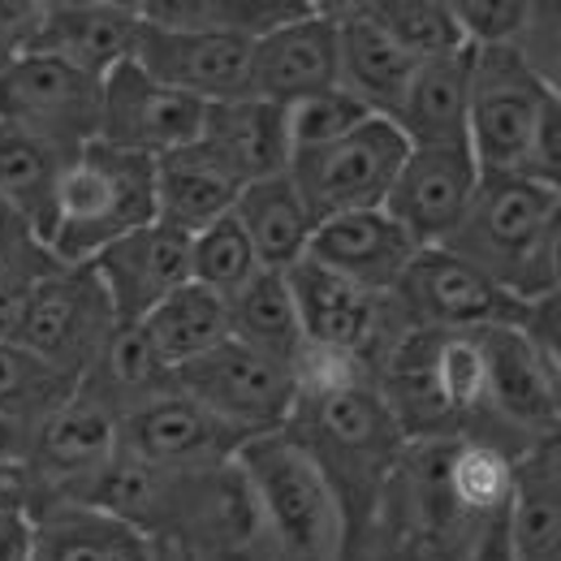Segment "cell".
I'll list each match as a JSON object with an SVG mask.
<instances>
[{"instance_id": "cell-1", "label": "cell", "mask_w": 561, "mask_h": 561, "mask_svg": "<svg viewBox=\"0 0 561 561\" xmlns=\"http://www.w3.org/2000/svg\"><path fill=\"white\" fill-rule=\"evenodd\" d=\"M285 432L324 471L329 489L342 505L346 531L358 518V510L371 514L380 505L389 471H398L407 458V436L393 411L385 407L376 380H354L316 398H298Z\"/></svg>"}, {"instance_id": "cell-2", "label": "cell", "mask_w": 561, "mask_h": 561, "mask_svg": "<svg viewBox=\"0 0 561 561\" xmlns=\"http://www.w3.org/2000/svg\"><path fill=\"white\" fill-rule=\"evenodd\" d=\"M156 220V160L87 142L70 160L48 229V255L82 268L117 238Z\"/></svg>"}, {"instance_id": "cell-3", "label": "cell", "mask_w": 561, "mask_h": 561, "mask_svg": "<svg viewBox=\"0 0 561 561\" xmlns=\"http://www.w3.org/2000/svg\"><path fill=\"white\" fill-rule=\"evenodd\" d=\"M238 467L255 492L273 553L285 561H337L346 540L342 505L316 458L289 436H255L242 445Z\"/></svg>"}, {"instance_id": "cell-4", "label": "cell", "mask_w": 561, "mask_h": 561, "mask_svg": "<svg viewBox=\"0 0 561 561\" xmlns=\"http://www.w3.org/2000/svg\"><path fill=\"white\" fill-rule=\"evenodd\" d=\"M558 208V195L523 173H484L471 208L449 233L445 251L462 255L467 264H476L480 273H489L496 285L514 294L540 247L545 225Z\"/></svg>"}, {"instance_id": "cell-5", "label": "cell", "mask_w": 561, "mask_h": 561, "mask_svg": "<svg viewBox=\"0 0 561 561\" xmlns=\"http://www.w3.org/2000/svg\"><path fill=\"white\" fill-rule=\"evenodd\" d=\"M285 280H289V294L298 307L302 337L320 351L351 354L371 376L407 333H415L389 294H371L354 280L337 277L324 264H316L311 255L298 260L285 273Z\"/></svg>"}, {"instance_id": "cell-6", "label": "cell", "mask_w": 561, "mask_h": 561, "mask_svg": "<svg viewBox=\"0 0 561 561\" xmlns=\"http://www.w3.org/2000/svg\"><path fill=\"white\" fill-rule=\"evenodd\" d=\"M407 151L411 142L389 117H367L346 139L316 151H298L289 160V182L316 220L385 208Z\"/></svg>"}, {"instance_id": "cell-7", "label": "cell", "mask_w": 561, "mask_h": 561, "mask_svg": "<svg viewBox=\"0 0 561 561\" xmlns=\"http://www.w3.org/2000/svg\"><path fill=\"white\" fill-rule=\"evenodd\" d=\"M389 298L411 329L427 333L523 329L527 320V307L505 285L445 247H423Z\"/></svg>"}, {"instance_id": "cell-8", "label": "cell", "mask_w": 561, "mask_h": 561, "mask_svg": "<svg viewBox=\"0 0 561 561\" xmlns=\"http://www.w3.org/2000/svg\"><path fill=\"white\" fill-rule=\"evenodd\" d=\"M173 389H182L191 402H199L204 411L229 423L233 432H242L247 440L285 432L294 407H298L294 371L264 354L247 351L233 337L204 358L178 367Z\"/></svg>"}, {"instance_id": "cell-9", "label": "cell", "mask_w": 561, "mask_h": 561, "mask_svg": "<svg viewBox=\"0 0 561 561\" xmlns=\"http://www.w3.org/2000/svg\"><path fill=\"white\" fill-rule=\"evenodd\" d=\"M545 95L549 91L540 87L518 48H476L467 147L480 173H523Z\"/></svg>"}, {"instance_id": "cell-10", "label": "cell", "mask_w": 561, "mask_h": 561, "mask_svg": "<svg viewBox=\"0 0 561 561\" xmlns=\"http://www.w3.org/2000/svg\"><path fill=\"white\" fill-rule=\"evenodd\" d=\"M113 333H117V316L91 264L82 268L53 264L35 285L18 342L82 385L100 363L104 346L113 342Z\"/></svg>"}, {"instance_id": "cell-11", "label": "cell", "mask_w": 561, "mask_h": 561, "mask_svg": "<svg viewBox=\"0 0 561 561\" xmlns=\"http://www.w3.org/2000/svg\"><path fill=\"white\" fill-rule=\"evenodd\" d=\"M0 122L82 151L100 139V78L26 53L0 70Z\"/></svg>"}, {"instance_id": "cell-12", "label": "cell", "mask_w": 561, "mask_h": 561, "mask_svg": "<svg viewBox=\"0 0 561 561\" xmlns=\"http://www.w3.org/2000/svg\"><path fill=\"white\" fill-rule=\"evenodd\" d=\"M208 104L156 82L139 61H126L100 82V142L142 160L186 151L204 130Z\"/></svg>"}, {"instance_id": "cell-13", "label": "cell", "mask_w": 561, "mask_h": 561, "mask_svg": "<svg viewBox=\"0 0 561 561\" xmlns=\"http://www.w3.org/2000/svg\"><path fill=\"white\" fill-rule=\"evenodd\" d=\"M247 436L220 423L182 389L156 393L117 420V449L160 471H211L238 462Z\"/></svg>"}, {"instance_id": "cell-14", "label": "cell", "mask_w": 561, "mask_h": 561, "mask_svg": "<svg viewBox=\"0 0 561 561\" xmlns=\"http://www.w3.org/2000/svg\"><path fill=\"white\" fill-rule=\"evenodd\" d=\"M135 61L156 82L199 104H229L251 95V39H238V35L173 31L142 18Z\"/></svg>"}, {"instance_id": "cell-15", "label": "cell", "mask_w": 561, "mask_h": 561, "mask_svg": "<svg viewBox=\"0 0 561 561\" xmlns=\"http://www.w3.org/2000/svg\"><path fill=\"white\" fill-rule=\"evenodd\" d=\"M480 164L471 147H411L385 211L415 238V247H445L480 191Z\"/></svg>"}, {"instance_id": "cell-16", "label": "cell", "mask_w": 561, "mask_h": 561, "mask_svg": "<svg viewBox=\"0 0 561 561\" xmlns=\"http://www.w3.org/2000/svg\"><path fill=\"white\" fill-rule=\"evenodd\" d=\"M113 458H117V415L100 398L78 389L53 420L35 427L26 471H31V484L39 492V505L44 501H73Z\"/></svg>"}, {"instance_id": "cell-17", "label": "cell", "mask_w": 561, "mask_h": 561, "mask_svg": "<svg viewBox=\"0 0 561 561\" xmlns=\"http://www.w3.org/2000/svg\"><path fill=\"white\" fill-rule=\"evenodd\" d=\"M333 87H342L333 4H311L302 18L285 22L251 44V95L255 100L289 108Z\"/></svg>"}, {"instance_id": "cell-18", "label": "cell", "mask_w": 561, "mask_h": 561, "mask_svg": "<svg viewBox=\"0 0 561 561\" xmlns=\"http://www.w3.org/2000/svg\"><path fill=\"white\" fill-rule=\"evenodd\" d=\"M142 31L139 4L117 0H39V22L26 53L66 61L91 78H108L117 66L135 61ZM22 53V57H26Z\"/></svg>"}, {"instance_id": "cell-19", "label": "cell", "mask_w": 561, "mask_h": 561, "mask_svg": "<svg viewBox=\"0 0 561 561\" xmlns=\"http://www.w3.org/2000/svg\"><path fill=\"white\" fill-rule=\"evenodd\" d=\"M91 273L104 285L117 324H142L169 294L191 285V238L151 220L100 251Z\"/></svg>"}, {"instance_id": "cell-20", "label": "cell", "mask_w": 561, "mask_h": 561, "mask_svg": "<svg viewBox=\"0 0 561 561\" xmlns=\"http://www.w3.org/2000/svg\"><path fill=\"white\" fill-rule=\"evenodd\" d=\"M307 255L371 294H393L420 247L385 208H367L320 220Z\"/></svg>"}, {"instance_id": "cell-21", "label": "cell", "mask_w": 561, "mask_h": 561, "mask_svg": "<svg viewBox=\"0 0 561 561\" xmlns=\"http://www.w3.org/2000/svg\"><path fill=\"white\" fill-rule=\"evenodd\" d=\"M195 147L208 156L216 169H225L238 186L268 182L289 173V130H285V108L268 100H229V104H208L204 130Z\"/></svg>"}, {"instance_id": "cell-22", "label": "cell", "mask_w": 561, "mask_h": 561, "mask_svg": "<svg viewBox=\"0 0 561 561\" xmlns=\"http://www.w3.org/2000/svg\"><path fill=\"white\" fill-rule=\"evenodd\" d=\"M333 13H337L342 87L367 113L393 122V113H398L411 78L420 70V61L367 13V4H333Z\"/></svg>"}, {"instance_id": "cell-23", "label": "cell", "mask_w": 561, "mask_h": 561, "mask_svg": "<svg viewBox=\"0 0 561 561\" xmlns=\"http://www.w3.org/2000/svg\"><path fill=\"white\" fill-rule=\"evenodd\" d=\"M471 61L476 48H458L449 57L423 61L393 126L407 135L411 147H467V104H471Z\"/></svg>"}, {"instance_id": "cell-24", "label": "cell", "mask_w": 561, "mask_h": 561, "mask_svg": "<svg viewBox=\"0 0 561 561\" xmlns=\"http://www.w3.org/2000/svg\"><path fill=\"white\" fill-rule=\"evenodd\" d=\"M73 156L78 151H66L22 126L0 122V204L18 211L44 238V247H48V229L57 211V191Z\"/></svg>"}, {"instance_id": "cell-25", "label": "cell", "mask_w": 561, "mask_h": 561, "mask_svg": "<svg viewBox=\"0 0 561 561\" xmlns=\"http://www.w3.org/2000/svg\"><path fill=\"white\" fill-rule=\"evenodd\" d=\"M233 220L247 229V238L260 255V268H268V273H289L298 260H307L316 225H320L311 208L302 204V195L294 191L289 173L242 186V195L233 204Z\"/></svg>"}, {"instance_id": "cell-26", "label": "cell", "mask_w": 561, "mask_h": 561, "mask_svg": "<svg viewBox=\"0 0 561 561\" xmlns=\"http://www.w3.org/2000/svg\"><path fill=\"white\" fill-rule=\"evenodd\" d=\"M238 195L242 186L225 169H216L195 142L186 151L156 160V220L164 229L195 238L208 225L225 220L238 204Z\"/></svg>"}, {"instance_id": "cell-27", "label": "cell", "mask_w": 561, "mask_h": 561, "mask_svg": "<svg viewBox=\"0 0 561 561\" xmlns=\"http://www.w3.org/2000/svg\"><path fill=\"white\" fill-rule=\"evenodd\" d=\"M139 329L169 371L204 358V354H211L233 337L229 333V302L216 298L204 285H195V280L182 285L178 294H169Z\"/></svg>"}, {"instance_id": "cell-28", "label": "cell", "mask_w": 561, "mask_h": 561, "mask_svg": "<svg viewBox=\"0 0 561 561\" xmlns=\"http://www.w3.org/2000/svg\"><path fill=\"white\" fill-rule=\"evenodd\" d=\"M229 333L247 351L264 354V358H273L280 367H294V358L302 354L307 337H302L298 307H294L285 273H268L264 268L242 294L229 298Z\"/></svg>"}, {"instance_id": "cell-29", "label": "cell", "mask_w": 561, "mask_h": 561, "mask_svg": "<svg viewBox=\"0 0 561 561\" xmlns=\"http://www.w3.org/2000/svg\"><path fill=\"white\" fill-rule=\"evenodd\" d=\"M518 462L489 440H449L445 449V492L454 514L471 527L514 505Z\"/></svg>"}, {"instance_id": "cell-30", "label": "cell", "mask_w": 561, "mask_h": 561, "mask_svg": "<svg viewBox=\"0 0 561 561\" xmlns=\"http://www.w3.org/2000/svg\"><path fill=\"white\" fill-rule=\"evenodd\" d=\"M31 561H117L130 527L73 501H44L31 514Z\"/></svg>"}, {"instance_id": "cell-31", "label": "cell", "mask_w": 561, "mask_h": 561, "mask_svg": "<svg viewBox=\"0 0 561 561\" xmlns=\"http://www.w3.org/2000/svg\"><path fill=\"white\" fill-rule=\"evenodd\" d=\"M139 9L156 26L238 35V39L255 44L260 35L302 18L311 4L307 0H156V4H139Z\"/></svg>"}, {"instance_id": "cell-32", "label": "cell", "mask_w": 561, "mask_h": 561, "mask_svg": "<svg viewBox=\"0 0 561 561\" xmlns=\"http://www.w3.org/2000/svg\"><path fill=\"white\" fill-rule=\"evenodd\" d=\"M78 393V380L26 351L22 342H0V415L39 427Z\"/></svg>"}, {"instance_id": "cell-33", "label": "cell", "mask_w": 561, "mask_h": 561, "mask_svg": "<svg viewBox=\"0 0 561 561\" xmlns=\"http://www.w3.org/2000/svg\"><path fill=\"white\" fill-rule=\"evenodd\" d=\"M514 561H561V489L536 458L518 462V489L510 505Z\"/></svg>"}, {"instance_id": "cell-34", "label": "cell", "mask_w": 561, "mask_h": 561, "mask_svg": "<svg viewBox=\"0 0 561 561\" xmlns=\"http://www.w3.org/2000/svg\"><path fill=\"white\" fill-rule=\"evenodd\" d=\"M260 273H264L260 268V255H255L247 229L233 220V211L225 220L208 225L204 233L191 238V280L211 289L216 298L229 302L233 294H242Z\"/></svg>"}, {"instance_id": "cell-35", "label": "cell", "mask_w": 561, "mask_h": 561, "mask_svg": "<svg viewBox=\"0 0 561 561\" xmlns=\"http://www.w3.org/2000/svg\"><path fill=\"white\" fill-rule=\"evenodd\" d=\"M363 4L420 66L467 48L449 0H363Z\"/></svg>"}, {"instance_id": "cell-36", "label": "cell", "mask_w": 561, "mask_h": 561, "mask_svg": "<svg viewBox=\"0 0 561 561\" xmlns=\"http://www.w3.org/2000/svg\"><path fill=\"white\" fill-rule=\"evenodd\" d=\"M367 113L358 100H354L346 87H333V91H320V95H307L298 104L285 108V130H289V151H316V147H329V142L346 139L351 130H358Z\"/></svg>"}, {"instance_id": "cell-37", "label": "cell", "mask_w": 561, "mask_h": 561, "mask_svg": "<svg viewBox=\"0 0 561 561\" xmlns=\"http://www.w3.org/2000/svg\"><path fill=\"white\" fill-rule=\"evenodd\" d=\"M467 48H514L531 22L527 0H449Z\"/></svg>"}, {"instance_id": "cell-38", "label": "cell", "mask_w": 561, "mask_h": 561, "mask_svg": "<svg viewBox=\"0 0 561 561\" xmlns=\"http://www.w3.org/2000/svg\"><path fill=\"white\" fill-rule=\"evenodd\" d=\"M540 87L561 100V4H531V22L514 44Z\"/></svg>"}, {"instance_id": "cell-39", "label": "cell", "mask_w": 561, "mask_h": 561, "mask_svg": "<svg viewBox=\"0 0 561 561\" xmlns=\"http://www.w3.org/2000/svg\"><path fill=\"white\" fill-rule=\"evenodd\" d=\"M523 178L540 182L545 191H553L561 199V100L558 95H545L536 135H531L527 160H523Z\"/></svg>"}, {"instance_id": "cell-40", "label": "cell", "mask_w": 561, "mask_h": 561, "mask_svg": "<svg viewBox=\"0 0 561 561\" xmlns=\"http://www.w3.org/2000/svg\"><path fill=\"white\" fill-rule=\"evenodd\" d=\"M514 298H518L523 307L545 302V298H561V208L553 211V220L545 225L540 247H536V255H531L523 280H518Z\"/></svg>"}, {"instance_id": "cell-41", "label": "cell", "mask_w": 561, "mask_h": 561, "mask_svg": "<svg viewBox=\"0 0 561 561\" xmlns=\"http://www.w3.org/2000/svg\"><path fill=\"white\" fill-rule=\"evenodd\" d=\"M48 264H57V260L48 255L44 238L9 204H0V277L22 273V268H48Z\"/></svg>"}, {"instance_id": "cell-42", "label": "cell", "mask_w": 561, "mask_h": 561, "mask_svg": "<svg viewBox=\"0 0 561 561\" xmlns=\"http://www.w3.org/2000/svg\"><path fill=\"white\" fill-rule=\"evenodd\" d=\"M523 333L531 337L536 354L545 358L549 376H553V389L561 398V298H545V302H531L527 307V320H523Z\"/></svg>"}, {"instance_id": "cell-43", "label": "cell", "mask_w": 561, "mask_h": 561, "mask_svg": "<svg viewBox=\"0 0 561 561\" xmlns=\"http://www.w3.org/2000/svg\"><path fill=\"white\" fill-rule=\"evenodd\" d=\"M48 268H22V273H4L0 277V342H18L22 320L31 311V298H35V285Z\"/></svg>"}, {"instance_id": "cell-44", "label": "cell", "mask_w": 561, "mask_h": 561, "mask_svg": "<svg viewBox=\"0 0 561 561\" xmlns=\"http://www.w3.org/2000/svg\"><path fill=\"white\" fill-rule=\"evenodd\" d=\"M462 561H514V536H510V510L489 514L467 527Z\"/></svg>"}, {"instance_id": "cell-45", "label": "cell", "mask_w": 561, "mask_h": 561, "mask_svg": "<svg viewBox=\"0 0 561 561\" xmlns=\"http://www.w3.org/2000/svg\"><path fill=\"white\" fill-rule=\"evenodd\" d=\"M39 492L26 467H0V514H35Z\"/></svg>"}, {"instance_id": "cell-46", "label": "cell", "mask_w": 561, "mask_h": 561, "mask_svg": "<svg viewBox=\"0 0 561 561\" xmlns=\"http://www.w3.org/2000/svg\"><path fill=\"white\" fill-rule=\"evenodd\" d=\"M31 514H0V561H31Z\"/></svg>"}, {"instance_id": "cell-47", "label": "cell", "mask_w": 561, "mask_h": 561, "mask_svg": "<svg viewBox=\"0 0 561 561\" xmlns=\"http://www.w3.org/2000/svg\"><path fill=\"white\" fill-rule=\"evenodd\" d=\"M31 445H35V427L0 415V467H26Z\"/></svg>"}, {"instance_id": "cell-48", "label": "cell", "mask_w": 561, "mask_h": 561, "mask_svg": "<svg viewBox=\"0 0 561 561\" xmlns=\"http://www.w3.org/2000/svg\"><path fill=\"white\" fill-rule=\"evenodd\" d=\"M531 458L545 467V476H549V480H553V484L561 489V432L553 436V440H545V445H540Z\"/></svg>"}, {"instance_id": "cell-49", "label": "cell", "mask_w": 561, "mask_h": 561, "mask_svg": "<svg viewBox=\"0 0 561 561\" xmlns=\"http://www.w3.org/2000/svg\"><path fill=\"white\" fill-rule=\"evenodd\" d=\"M273 561H285V558H277V553H273Z\"/></svg>"}]
</instances>
